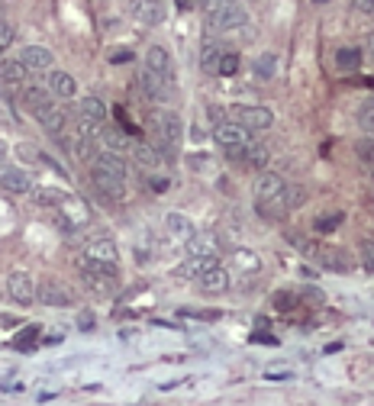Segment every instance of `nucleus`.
Masks as SVG:
<instances>
[{
	"label": "nucleus",
	"mask_w": 374,
	"mask_h": 406,
	"mask_svg": "<svg viewBox=\"0 0 374 406\" xmlns=\"http://www.w3.org/2000/svg\"><path fill=\"white\" fill-rule=\"evenodd\" d=\"M181 139H184V123L175 110H159L152 116V145L159 148L165 161L178 158Z\"/></svg>",
	"instance_id": "f257e3e1"
},
{
	"label": "nucleus",
	"mask_w": 374,
	"mask_h": 406,
	"mask_svg": "<svg viewBox=\"0 0 374 406\" xmlns=\"http://www.w3.org/2000/svg\"><path fill=\"white\" fill-rule=\"evenodd\" d=\"M29 197H33V200L39 203V206H52V210H55V206H58L62 200H65L68 194H62V191H55V187H36V184H33Z\"/></svg>",
	"instance_id": "bb28decb"
},
{
	"label": "nucleus",
	"mask_w": 374,
	"mask_h": 406,
	"mask_svg": "<svg viewBox=\"0 0 374 406\" xmlns=\"http://www.w3.org/2000/svg\"><path fill=\"white\" fill-rule=\"evenodd\" d=\"M19 100H23V110L36 116L42 107H48V103H52V91H46V87H29V91H23V97H19Z\"/></svg>",
	"instance_id": "4be33fe9"
},
{
	"label": "nucleus",
	"mask_w": 374,
	"mask_h": 406,
	"mask_svg": "<svg viewBox=\"0 0 374 406\" xmlns=\"http://www.w3.org/2000/svg\"><path fill=\"white\" fill-rule=\"evenodd\" d=\"M249 23V13L239 0H226L220 7L206 10V29L210 33H235V29H242Z\"/></svg>",
	"instance_id": "7ed1b4c3"
},
{
	"label": "nucleus",
	"mask_w": 374,
	"mask_h": 406,
	"mask_svg": "<svg viewBox=\"0 0 374 406\" xmlns=\"http://www.w3.org/2000/svg\"><path fill=\"white\" fill-rule=\"evenodd\" d=\"M62 339H65V335H62V333H48L42 342H46V345H62Z\"/></svg>",
	"instance_id": "37998d69"
},
{
	"label": "nucleus",
	"mask_w": 374,
	"mask_h": 406,
	"mask_svg": "<svg viewBox=\"0 0 374 406\" xmlns=\"http://www.w3.org/2000/svg\"><path fill=\"white\" fill-rule=\"evenodd\" d=\"M36 300H42L46 306H71L75 303L71 290H68L65 284H58V281H46L42 287H36Z\"/></svg>",
	"instance_id": "dca6fc26"
},
{
	"label": "nucleus",
	"mask_w": 374,
	"mask_h": 406,
	"mask_svg": "<svg viewBox=\"0 0 374 406\" xmlns=\"http://www.w3.org/2000/svg\"><path fill=\"white\" fill-rule=\"evenodd\" d=\"M358 155H362V161H371V139L358 142Z\"/></svg>",
	"instance_id": "58836bf2"
},
{
	"label": "nucleus",
	"mask_w": 374,
	"mask_h": 406,
	"mask_svg": "<svg viewBox=\"0 0 374 406\" xmlns=\"http://www.w3.org/2000/svg\"><path fill=\"white\" fill-rule=\"evenodd\" d=\"M165 226H168V232H171V236H175L178 242H187V239H190V236L197 232V226L187 220L184 213H168V216H165Z\"/></svg>",
	"instance_id": "412c9836"
},
{
	"label": "nucleus",
	"mask_w": 374,
	"mask_h": 406,
	"mask_svg": "<svg viewBox=\"0 0 374 406\" xmlns=\"http://www.w3.org/2000/svg\"><path fill=\"white\" fill-rule=\"evenodd\" d=\"M252 342H258V345H278V339H274L271 333H255Z\"/></svg>",
	"instance_id": "4c0bfd02"
},
{
	"label": "nucleus",
	"mask_w": 374,
	"mask_h": 406,
	"mask_svg": "<svg viewBox=\"0 0 374 406\" xmlns=\"http://www.w3.org/2000/svg\"><path fill=\"white\" fill-rule=\"evenodd\" d=\"M362 258H365V271H371V242H365V249H362Z\"/></svg>",
	"instance_id": "79ce46f5"
},
{
	"label": "nucleus",
	"mask_w": 374,
	"mask_h": 406,
	"mask_svg": "<svg viewBox=\"0 0 374 406\" xmlns=\"http://www.w3.org/2000/svg\"><path fill=\"white\" fill-rule=\"evenodd\" d=\"M130 13L136 19H142V23L155 26V23H161V19H165V3H161V0H132Z\"/></svg>",
	"instance_id": "a211bd4d"
},
{
	"label": "nucleus",
	"mask_w": 374,
	"mask_h": 406,
	"mask_svg": "<svg viewBox=\"0 0 374 406\" xmlns=\"http://www.w3.org/2000/svg\"><path fill=\"white\" fill-rule=\"evenodd\" d=\"M178 7H181V10H187V7H190V0H178Z\"/></svg>",
	"instance_id": "de8ad7c7"
},
{
	"label": "nucleus",
	"mask_w": 374,
	"mask_h": 406,
	"mask_svg": "<svg viewBox=\"0 0 374 406\" xmlns=\"http://www.w3.org/2000/svg\"><path fill=\"white\" fill-rule=\"evenodd\" d=\"M233 120L239 126H245L249 132H262L274 123V116L268 107H233Z\"/></svg>",
	"instance_id": "6e6552de"
},
{
	"label": "nucleus",
	"mask_w": 374,
	"mask_h": 406,
	"mask_svg": "<svg viewBox=\"0 0 374 406\" xmlns=\"http://www.w3.org/2000/svg\"><path fill=\"white\" fill-rule=\"evenodd\" d=\"M7 152H10V148H7V142L0 139V165H3V158H7Z\"/></svg>",
	"instance_id": "49530a36"
},
{
	"label": "nucleus",
	"mask_w": 374,
	"mask_h": 406,
	"mask_svg": "<svg viewBox=\"0 0 374 406\" xmlns=\"http://www.w3.org/2000/svg\"><path fill=\"white\" fill-rule=\"evenodd\" d=\"M274 71H278V58L274 55H258L252 62V78L255 81H271Z\"/></svg>",
	"instance_id": "cd10ccee"
},
{
	"label": "nucleus",
	"mask_w": 374,
	"mask_h": 406,
	"mask_svg": "<svg viewBox=\"0 0 374 406\" xmlns=\"http://www.w3.org/2000/svg\"><path fill=\"white\" fill-rule=\"evenodd\" d=\"M220 265V255H190L184 265L175 268V277H184V281H197V277L204 274V271L216 268Z\"/></svg>",
	"instance_id": "2eb2a0df"
},
{
	"label": "nucleus",
	"mask_w": 374,
	"mask_h": 406,
	"mask_svg": "<svg viewBox=\"0 0 374 406\" xmlns=\"http://www.w3.org/2000/svg\"><path fill=\"white\" fill-rule=\"evenodd\" d=\"M197 284L204 287V290H210V294H223L226 287H229V274H226V271L216 265V268L204 271V274L197 277Z\"/></svg>",
	"instance_id": "5701e85b"
},
{
	"label": "nucleus",
	"mask_w": 374,
	"mask_h": 406,
	"mask_svg": "<svg viewBox=\"0 0 374 406\" xmlns=\"http://www.w3.org/2000/svg\"><path fill=\"white\" fill-rule=\"evenodd\" d=\"M145 71L161 78V81L175 84V62H171V55L161 46H152L149 52H145Z\"/></svg>",
	"instance_id": "1a4fd4ad"
},
{
	"label": "nucleus",
	"mask_w": 374,
	"mask_h": 406,
	"mask_svg": "<svg viewBox=\"0 0 374 406\" xmlns=\"http://www.w3.org/2000/svg\"><path fill=\"white\" fill-rule=\"evenodd\" d=\"M130 58H132L130 48H116V52L110 55V62H113V65H123V62H130Z\"/></svg>",
	"instance_id": "e433bc0d"
},
{
	"label": "nucleus",
	"mask_w": 374,
	"mask_h": 406,
	"mask_svg": "<svg viewBox=\"0 0 374 406\" xmlns=\"http://www.w3.org/2000/svg\"><path fill=\"white\" fill-rule=\"evenodd\" d=\"M55 216H58V226L65 232H78L81 226L91 222V210H87L84 200H78V197H65V200L55 206Z\"/></svg>",
	"instance_id": "39448f33"
},
{
	"label": "nucleus",
	"mask_w": 374,
	"mask_h": 406,
	"mask_svg": "<svg viewBox=\"0 0 374 406\" xmlns=\"http://www.w3.org/2000/svg\"><path fill=\"white\" fill-rule=\"evenodd\" d=\"M78 113H81V116H87V120H107V107H103L97 97H81Z\"/></svg>",
	"instance_id": "7c9ffc66"
},
{
	"label": "nucleus",
	"mask_w": 374,
	"mask_h": 406,
	"mask_svg": "<svg viewBox=\"0 0 374 406\" xmlns=\"http://www.w3.org/2000/svg\"><path fill=\"white\" fill-rule=\"evenodd\" d=\"M0 17H3V3H0Z\"/></svg>",
	"instance_id": "09e8293b"
},
{
	"label": "nucleus",
	"mask_w": 374,
	"mask_h": 406,
	"mask_svg": "<svg viewBox=\"0 0 374 406\" xmlns=\"http://www.w3.org/2000/svg\"><path fill=\"white\" fill-rule=\"evenodd\" d=\"M78 271H81V281H84L91 290H97V294H110V290H116V284H120V274H116V268H110V265H100V261L87 258V255L78 261Z\"/></svg>",
	"instance_id": "20e7f679"
},
{
	"label": "nucleus",
	"mask_w": 374,
	"mask_h": 406,
	"mask_svg": "<svg viewBox=\"0 0 374 406\" xmlns=\"http://www.w3.org/2000/svg\"><path fill=\"white\" fill-rule=\"evenodd\" d=\"M358 65H362V52L358 48H339L336 52V71L352 74Z\"/></svg>",
	"instance_id": "c85d7f7f"
},
{
	"label": "nucleus",
	"mask_w": 374,
	"mask_h": 406,
	"mask_svg": "<svg viewBox=\"0 0 374 406\" xmlns=\"http://www.w3.org/2000/svg\"><path fill=\"white\" fill-rule=\"evenodd\" d=\"M249 136H252V132L245 130V126H239L235 120H220V123L213 126V139H216V145H223V148L239 145V142H245Z\"/></svg>",
	"instance_id": "4468645a"
},
{
	"label": "nucleus",
	"mask_w": 374,
	"mask_h": 406,
	"mask_svg": "<svg viewBox=\"0 0 374 406\" xmlns=\"http://www.w3.org/2000/svg\"><path fill=\"white\" fill-rule=\"evenodd\" d=\"M13 36H17V33H13V26L0 17V52H7V48L13 46Z\"/></svg>",
	"instance_id": "72a5a7b5"
},
{
	"label": "nucleus",
	"mask_w": 374,
	"mask_h": 406,
	"mask_svg": "<svg viewBox=\"0 0 374 406\" xmlns=\"http://www.w3.org/2000/svg\"><path fill=\"white\" fill-rule=\"evenodd\" d=\"M93 139V145H100V148H110V152H130V136H126V130H120V126H113L110 120H100L97 126H93L91 132Z\"/></svg>",
	"instance_id": "423d86ee"
},
{
	"label": "nucleus",
	"mask_w": 374,
	"mask_h": 406,
	"mask_svg": "<svg viewBox=\"0 0 374 406\" xmlns=\"http://www.w3.org/2000/svg\"><path fill=\"white\" fill-rule=\"evenodd\" d=\"M362 126H365V132H371V107H365V113H362Z\"/></svg>",
	"instance_id": "c03bdc74"
},
{
	"label": "nucleus",
	"mask_w": 374,
	"mask_h": 406,
	"mask_svg": "<svg viewBox=\"0 0 374 406\" xmlns=\"http://www.w3.org/2000/svg\"><path fill=\"white\" fill-rule=\"evenodd\" d=\"M284 177L280 175H271V171H262V175L255 177V206L258 213L265 216H280V194H284Z\"/></svg>",
	"instance_id": "f03ea898"
},
{
	"label": "nucleus",
	"mask_w": 374,
	"mask_h": 406,
	"mask_svg": "<svg viewBox=\"0 0 374 406\" xmlns=\"http://www.w3.org/2000/svg\"><path fill=\"white\" fill-rule=\"evenodd\" d=\"M7 294L17 300V303L29 306L33 300H36V281L26 274V271H13V274L7 277Z\"/></svg>",
	"instance_id": "9d476101"
},
{
	"label": "nucleus",
	"mask_w": 374,
	"mask_h": 406,
	"mask_svg": "<svg viewBox=\"0 0 374 406\" xmlns=\"http://www.w3.org/2000/svg\"><path fill=\"white\" fill-rule=\"evenodd\" d=\"M339 222H342V213H332V216H323V220H317V222H313V229L326 236V232H332V229H336Z\"/></svg>",
	"instance_id": "473e14b6"
},
{
	"label": "nucleus",
	"mask_w": 374,
	"mask_h": 406,
	"mask_svg": "<svg viewBox=\"0 0 374 406\" xmlns=\"http://www.w3.org/2000/svg\"><path fill=\"white\" fill-rule=\"evenodd\" d=\"M130 148H132V158H136V165L149 168V171H159V168L165 165L161 152L152 145V142H136V145H130Z\"/></svg>",
	"instance_id": "aec40b11"
},
{
	"label": "nucleus",
	"mask_w": 374,
	"mask_h": 406,
	"mask_svg": "<svg viewBox=\"0 0 374 406\" xmlns=\"http://www.w3.org/2000/svg\"><path fill=\"white\" fill-rule=\"evenodd\" d=\"M0 187L3 191H10V194H29L33 191V177H29V171H23V168H13V165H0Z\"/></svg>",
	"instance_id": "9b49d317"
},
{
	"label": "nucleus",
	"mask_w": 374,
	"mask_h": 406,
	"mask_svg": "<svg viewBox=\"0 0 374 406\" xmlns=\"http://www.w3.org/2000/svg\"><path fill=\"white\" fill-rule=\"evenodd\" d=\"M87 258L100 261V265H110V268H120V249H116V242L113 239H93L84 251Z\"/></svg>",
	"instance_id": "f3484780"
},
{
	"label": "nucleus",
	"mask_w": 374,
	"mask_h": 406,
	"mask_svg": "<svg viewBox=\"0 0 374 406\" xmlns=\"http://www.w3.org/2000/svg\"><path fill=\"white\" fill-rule=\"evenodd\" d=\"M48 91L58 97H75L78 94V81L68 71H52L48 74Z\"/></svg>",
	"instance_id": "b1692460"
},
{
	"label": "nucleus",
	"mask_w": 374,
	"mask_h": 406,
	"mask_svg": "<svg viewBox=\"0 0 374 406\" xmlns=\"http://www.w3.org/2000/svg\"><path fill=\"white\" fill-rule=\"evenodd\" d=\"M226 158H229V161H242V165H252V168H258V171H262V168L268 165V148L258 145V142L249 136L245 142H239V145H229V148H226Z\"/></svg>",
	"instance_id": "0eeeda50"
},
{
	"label": "nucleus",
	"mask_w": 374,
	"mask_h": 406,
	"mask_svg": "<svg viewBox=\"0 0 374 406\" xmlns=\"http://www.w3.org/2000/svg\"><path fill=\"white\" fill-rule=\"evenodd\" d=\"M303 200H307V191H303V187L284 184V194H280V210H284V213L297 210V206H300Z\"/></svg>",
	"instance_id": "c756f323"
},
{
	"label": "nucleus",
	"mask_w": 374,
	"mask_h": 406,
	"mask_svg": "<svg viewBox=\"0 0 374 406\" xmlns=\"http://www.w3.org/2000/svg\"><path fill=\"white\" fill-rule=\"evenodd\" d=\"M91 177H93V187L103 200H126V177H116V175H103V171H93L91 168Z\"/></svg>",
	"instance_id": "f8f14e48"
},
{
	"label": "nucleus",
	"mask_w": 374,
	"mask_h": 406,
	"mask_svg": "<svg viewBox=\"0 0 374 406\" xmlns=\"http://www.w3.org/2000/svg\"><path fill=\"white\" fill-rule=\"evenodd\" d=\"M235 71H239V55L226 48L223 55H220V62H216V74H223V78H233Z\"/></svg>",
	"instance_id": "2f4dec72"
},
{
	"label": "nucleus",
	"mask_w": 374,
	"mask_h": 406,
	"mask_svg": "<svg viewBox=\"0 0 374 406\" xmlns=\"http://www.w3.org/2000/svg\"><path fill=\"white\" fill-rule=\"evenodd\" d=\"M36 120H39V126H42V130H46L52 139H58L62 132H65V126H68L65 110H62V107H55V100L48 103V107H42V110L36 113Z\"/></svg>",
	"instance_id": "ddd939ff"
},
{
	"label": "nucleus",
	"mask_w": 374,
	"mask_h": 406,
	"mask_svg": "<svg viewBox=\"0 0 374 406\" xmlns=\"http://www.w3.org/2000/svg\"><path fill=\"white\" fill-rule=\"evenodd\" d=\"M294 303H297V300H294V294H278V297H274V306H278V310H290Z\"/></svg>",
	"instance_id": "f704fd0d"
},
{
	"label": "nucleus",
	"mask_w": 374,
	"mask_h": 406,
	"mask_svg": "<svg viewBox=\"0 0 374 406\" xmlns=\"http://www.w3.org/2000/svg\"><path fill=\"white\" fill-rule=\"evenodd\" d=\"M19 62L26 65V71H46V68H52L55 55H52L46 46H26L19 52Z\"/></svg>",
	"instance_id": "6ab92c4d"
},
{
	"label": "nucleus",
	"mask_w": 374,
	"mask_h": 406,
	"mask_svg": "<svg viewBox=\"0 0 374 406\" xmlns=\"http://www.w3.org/2000/svg\"><path fill=\"white\" fill-rule=\"evenodd\" d=\"M303 294H307V300H317V303H323V294H319V290H313V287H307Z\"/></svg>",
	"instance_id": "a18cd8bd"
},
{
	"label": "nucleus",
	"mask_w": 374,
	"mask_h": 406,
	"mask_svg": "<svg viewBox=\"0 0 374 406\" xmlns=\"http://www.w3.org/2000/svg\"><path fill=\"white\" fill-rule=\"evenodd\" d=\"M0 81L3 84H23L26 81V65L19 58H0Z\"/></svg>",
	"instance_id": "393cba45"
},
{
	"label": "nucleus",
	"mask_w": 374,
	"mask_h": 406,
	"mask_svg": "<svg viewBox=\"0 0 374 406\" xmlns=\"http://www.w3.org/2000/svg\"><path fill=\"white\" fill-rule=\"evenodd\" d=\"M149 184H152V191H155V194H165V191H168V184H171V181H168V177H159V175H155V177H152V181H149Z\"/></svg>",
	"instance_id": "c9c22d12"
},
{
	"label": "nucleus",
	"mask_w": 374,
	"mask_h": 406,
	"mask_svg": "<svg viewBox=\"0 0 374 406\" xmlns=\"http://www.w3.org/2000/svg\"><path fill=\"white\" fill-rule=\"evenodd\" d=\"M36 333H39V329H26V333H19V342H17V345H19V348H26V342L33 339Z\"/></svg>",
	"instance_id": "a19ab883"
},
{
	"label": "nucleus",
	"mask_w": 374,
	"mask_h": 406,
	"mask_svg": "<svg viewBox=\"0 0 374 406\" xmlns=\"http://www.w3.org/2000/svg\"><path fill=\"white\" fill-rule=\"evenodd\" d=\"M355 10H358V13H365V17H371L374 0H355Z\"/></svg>",
	"instance_id": "ea45409f"
},
{
	"label": "nucleus",
	"mask_w": 374,
	"mask_h": 406,
	"mask_svg": "<svg viewBox=\"0 0 374 406\" xmlns=\"http://www.w3.org/2000/svg\"><path fill=\"white\" fill-rule=\"evenodd\" d=\"M226 52V46H220V42H210L206 39L204 48H200V68H204L206 74H216V62H220V55Z\"/></svg>",
	"instance_id": "a878e982"
}]
</instances>
